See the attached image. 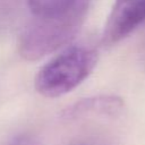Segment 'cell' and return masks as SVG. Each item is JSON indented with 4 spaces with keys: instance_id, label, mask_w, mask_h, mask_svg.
I'll return each mask as SVG.
<instances>
[{
    "instance_id": "3",
    "label": "cell",
    "mask_w": 145,
    "mask_h": 145,
    "mask_svg": "<svg viewBox=\"0 0 145 145\" xmlns=\"http://www.w3.org/2000/svg\"><path fill=\"white\" fill-rule=\"evenodd\" d=\"M145 20V0H114L103 31V42L112 45Z\"/></svg>"
},
{
    "instance_id": "2",
    "label": "cell",
    "mask_w": 145,
    "mask_h": 145,
    "mask_svg": "<svg viewBox=\"0 0 145 145\" xmlns=\"http://www.w3.org/2000/svg\"><path fill=\"white\" fill-rule=\"evenodd\" d=\"M97 51L86 45H71L45 63L35 77V89L44 97L62 96L80 85L97 63Z\"/></svg>"
},
{
    "instance_id": "4",
    "label": "cell",
    "mask_w": 145,
    "mask_h": 145,
    "mask_svg": "<svg viewBox=\"0 0 145 145\" xmlns=\"http://www.w3.org/2000/svg\"><path fill=\"white\" fill-rule=\"evenodd\" d=\"M123 106L121 99L117 96H94L76 102L63 112L66 119H78L88 116H117Z\"/></svg>"
},
{
    "instance_id": "5",
    "label": "cell",
    "mask_w": 145,
    "mask_h": 145,
    "mask_svg": "<svg viewBox=\"0 0 145 145\" xmlns=\"http://www.w3.org/2000/svg\"><path fill=\"white\" fill-rule=\"evenodd\" d=\"M91 0H26L34 17H49L66 12L77 5Z\"/></svg>"
},
{
    "instance_id": "6",
    "label": "cell",
    "mask_w": 145,
    "mask_h": 145,
    "mask_svg": "<svg viewBox=\"0 0 145 145\" xmlns=\"http://www.w3.org/2000/svg\"><path fill=\"white\" fill-rule=\"evenodd\" d=\"M8 145H41L40 140L29 134H23L11 139Z\"/></svg>"
},
{
    "instance_id": "1",
    "label": "cell",
    "mask_w": 145,
    "mask_h": 145,
    "mask_svg": "<svg viewBox=\"0 0 145 145\" xmlns=\"http://www.w3.org/2000/svg\"><path fill=\"white\" fill-rule=\"evenodd\" d=\"M89 3L91 1L82 2L56 16L34 17L19 36V56L26 61H37L69 43L79 32Z\"/></svg>"
},
{
    "instance_id": "7",
    "label": "cell",
    "mask_w": 145,
    "mask_h": 145,
    "mask_svg": "<svg viewBox=\"0 0 145 145\" xmlns=\"http://www.w3.org/2000/svg\"><path fill=\"white\" fill-rule=\"evenodd\" d=\"M77 145H101V144H96V143H82V144H77Z\"/></svg>"
}]
</instances>
